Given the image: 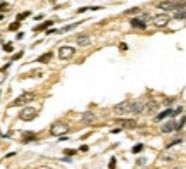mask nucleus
Returning a JSON list of instances; mask_svg holds the SVG:
<instances>
[{
	"mask_svg": "<svg viewBox=\"0 0 186 169\" xmlns=\"http://www.w3.org/2000/svg\"><path fill=\"white\" fill-rule=\"evenodd\" d=\"M64 154H66L67 157H73V155H74V154H78V152H76V150H71V149H67V150H64Z\"/></svg>",
	"mask_w": 186,
	"mask_h": 169,
	"instance_id": "nucleus-29",
	"label": "nucleus"
},
{
	"mask_svg": "<svg viewBox=\"0 0 186 169\" xmlns=\"http://www.w3.org/2000/svg\"><path fill=\"white\" fill-rule=\"evenodd\" d=\"M131 104H133V102H121V104H117V105L114 107V111H115V112H119V114L131 112Z\"/></svg>",
	"mask_w": 186,
	"mask_h": 169,
	"instance_id": "nucleus-7",
	"label": "nucleus"
},
{
	"mask_svg": "<svg viewBox=\"0 0 186 169\" xmlns=\"http://www.w3.org/2000/svg\"><path fill=\"white\" fill-rule=\"evenodd\" d=\"M185 124H186V116H183V117H181V121L178 123V130H176V131H179V130H183V126H185Z\"/></svg>",
	"mask_w": 186,
	"mask_h": 169,
	"instance_id": "nucleus-24",
	"label": "nucleus"
},
{
	"mask_svg": "<svg viewBox=\"0 0 186 169\" xmlns=\"http://www.w3.org/2000/svg\"><path fill=\"white\" fill-rule=\"evenodd\" d=\"M174 169H178V168H174Z\"/></svg>",
	"mask_w": 186,
	"mask_h": 169,
	"instance_id": "nucleus-34",
	"label": "nucleus"
},
{
	"mask_svg": "<svg viewBox=\"0 0 186 169\" xmlns=\"http://www.w3.org/2000/svg\"><path fill=\"white\" fill-rule=\"evenodd\" d=\"M81 22H74V24H69V26H66V28H62V29H59V31H62V33H67V31H71V29H74V28H78Z\"/></svg>",
	"mask_w": 186,
	"mask_h": 169,
	"instance_id": "nucleus-19",
	"label": "nucleus"
},
{
	"mask_svg": "<svg viewBox=\"0 0 186 169\" xmlns=\"http://www.w3.org/2000/svg\"><path fill=\"white\" fill-rule=\"evenodd\" d=\"M41 19H43V16H41V14H40V16H35V21H41Z\"/></svg>",
	"mask_w": 186,
	"mask_h": 169,
	"instance_id": "nucleus-33",
	"label": "nucleus"
},
{
	"mask_svg": "<svg viewBox=\"0 0 186 169\" xmlns=\"http://www.w3.org/2000/svg\"><path fill=\"white\" fill-rule=\"evenodd\" d=\"M19 29V21H14L12 24H9V31H17Z\"/></svg>",
	"mask_w": 186,
	"mask_h": 169,
	"instance_id": "nucleus-22",
	"label": "nucleus"
},
{
	"mask_svg": "<svg viewBox=\"0 0 186 169\" xmlns=\"http://www.w3.org/2000/svg\"><path fill=\"white\" fill-rule=\"evenodd\" d=\"M52 26V21H45V22H41V24H38L36 28H35V31H43L45 28H50Z\"/></svg>",
	"mask_w": 186,
	"mask_h": 169,
	"instance_id": "nucleus-18",
	"label": "nucleus"
},
{
	"mask_svg": "<svg viewBox=\"0 0 186 169\" xmlns=\"http://www.w3.org/2000/svg\"><path fill=\"white\" fill-rule=\"evenodd\" d=\"M19 117L22 119V121H33L35 117H36V109H33V107H24L21 114H19Z\"/></svg>",
	"mask_w": 186,
	"mask_h": 169,
	"instance_id": "nucleus-3",
	"label": "nucleus"
},
{
	"mask_svg": "<svg viewBox=\"0 0 186 169\" xmlns=\"http://www.w3.org/2000/svg\"><path fill=\"white\" fill-rule=\"evenodd\" d=\"M157 7L162 9V11H172L174 9V2L172 0H164V2H159Z\"/></svg>",
	"mask_w": 186,
	"mask_h": 169,
	"instance_id": "nucleus-12",
	"label": "nucleus"
},
{
	"mask_svg": "<svg viewBox=\"0 0 186 169\" xmlns=\"http://www.w3.org/2000/svg\"><path fill=\"white\" fill-rule=\"evenodd\" d=\"M140 19H141V21H145L147 24H148L150 21H152V18H150V14H147V12H143V14L140 16Z\"/></svg>",
	"mask_w": 186,
	"mask_h": 169,
	"instance_id": "nucleus-25",
	"label": "nucleus"
},
{
	"mask_svg": "<svg viewBox=\"0 0 186 169\" xmlns=\"http://www.w3.org/2000/svg\"><path fill=\"white\" fill-rule=\"evenodd\" d=\"M157 109H159V102L148 100V102H147V109H145V112L147 114H153V112H157Z\"/></svg>",
	"mask_w": 186,
	"mask_h": 169,
	"instance_id": "nucleus-11",
	"label": "nucleus"
},
{
	"mask_svg": "<svg viewBox=\"0 0 186 169\" xmlns=\"http://www.w3.org/2000/svg\"><path fill=\"white\" fill-rule=\"evenodd\" d=\"M38 140V135H35V133H22V142H36Z\"/></svg>",
	"mask_w": 186,
	"mask_h": 169,
	"instance_id": "nucleus-14",
	"label": "nucleus"
},
{
	"mask_svg": "<svg viewBox=\"0 0 186 169\" xmlns=\"http://www.w3.org/2000/svg\"><path fill=\"white\" fill-rule=\"evenodd\" d=\"M109 169H115V157H112L109 162Z\"/></svg>",
	"mask_w": 186,
	"mask_h": 169,
	"instance_id": "nucleus-30",
	"label": "nucleus"
},
{
	"mask_svg": "<svg viewBox=\"0 0 186 169\" xmlns=\"http://www.w3.org/2000/svg\"><path fill=\"white\" fill-rule=\"evenodd\" d=\"M69 131V126L66 124V123H62V121H57L52 124V128H50V135H54V136H60V135H64V133Z\"/></svg>",
	"mask_w": 186,
	"mask_h": 169,
	"instance_id": "nucleus-2",
	"label": "nucleus"
},
{
	"mask_svg": "<svg viewBox=\"0 0 186 169\" xmlns=\"http://www.w3.org/2000/svg\"><path fill=\"white\" fill-rule=\"evenodd\" d=\"M95 119H96V116H95L93 112H85V114H83V121H85L86 124H90V123H93Z\"/></svg>",
	"mask_w": 186,
	"mask_h": 169,
	"instance_id": "nucleus-15",
	"label": "nucleus"
},
{
	"mask_svg": "<svg viewBox=\"0 0 186 169\" xmlns=\"http://www.w3.org/2000/svg\"><path fill=\"white\" fill-rule=\"evenodd\" d=\"M50 59H52V52H47V54H43L41 57H38V62L47 64V62H50Z\"/></svg>",
	"mask_w": 186,
	"mask_h": 169,
	"instance_id": "nucleus-17",
	"label": "nucleus"
},
{
	"mask_svg": "<svg viewBox=\"0 0 186 169\" xmlns=\"http://www.w3.org/2000/svg\"><path fill=\"white\" fill-rule=\"evenodd\" d=\"M174 130H178V123H176V121H169V123H166V124L160 128L162 133H171V131H174Z\"/></svg>",
	"mask_w": 186,
	"mask_h": 169,
	"instance_id": "nucleus-8",
	"label": "nucleus"
},
{
	"mask_svg": "<svg viewBox=\"0 0 186 169\" xmlns=\"http://www.w3.org/2000/svg\"><path fill=\"white\" fill-rule=\"evenodd\" d=\"M174 19H186V9H185V11H176Z\"/></svg>",
	"mask_w": 186,
	"mask_h": 169,
	"instance_id": "nucleus-21",
	"label": "nucleus"
},
{
	"mask_svg": "<svg viewBox=\"0 0 186 169\" xmlns=\"http://www.w3.org/2000/svg\"><path fill=\"white\" fill-rule=\"evenodd\" d=\"M76 41H78V45H79V47H86V45H90V43H92V38L88 36V35H78Z\"/></svg>",
	"mask_w": 186,
	"mask_h": 169,
	"instance_id": "nucleus-10",
	"label": "nucleus"
},
{
	"mask_svg": "<svg viewBox=\"0 0 186 169\" xmlns=\"http://www.w3.org/2000/svg\"><path fill=\"white\" fill-rule=\"evenodd\" d=\"M131 26H133V28L145 29V28H147V22H145V21H141L140 18H134V19H131Z\"/></svg>",
	"mask_w": 186,
	"mask_h": 169,
	"instance_id": "nucleus-13",
	"label": "nucleus"
},
{
	"mask_svg": "<svg viewBox=\"0 0 186 169\" xmlns=\"http://www.w3.org/2000/svg\"><path fill=\"white\" fill-rule=\"evenodd\" d=\"M26 18H29V12H28V11H26V12H19L17 16H16V21L21 22V21H24Z\"/></svg>",
	"mask_w": 186,
	"mask_h": 169,
	"instance_id": "nucleus-20",
	"label": "nucleus"
},
{
	"mask_svg": "<svg viewBox=\"0 0 186 169\" xmlns=\"http://www.w3.org/2000/svg\"><path fill=\"white\" fill-rule=\"evenodd\" d=\"M172 100H174V98H167V100H166V105H171V104H172Z\"/></svg>",
	"mask_w": 186,
	"mask_h": 169,
	"instance_id": "nucleus-32",
	"label": "nucleus"
},
{
	"mask_svg": "<svg viewBox=\"0 0 186 169\" xmlns=\"http://www.w3.org/2000/svg\"><path fill=\"white\" fill-rule=\"evenodd\" d=\"M2 48H3L5 52H12V45H9V43H3V45H2Z\"/></svg>",
	"mask_w": 186,
	"mask_h": 169,
	"instance_id": "nucleus-28",
	"label": "nucleus"
},
{
	"mask_svg": "<svg viewBox=\"0 0 186 169\" xmlns=\"http://www.w3.org/2000/svg\"><path fill=\"white\" fill-rule=\"evenodd\" d=\"M98 9H100V7H81L78 12H79V14H83V12H86V11H98Z\"/></svg>",
	"mask_w": 186,
	"mask_h": 169,
	"instance_id": "nucleus-23",
	"label": "nucleus"
},
{
	"mask_svg": "<svg viewBox=\"0 0 186 169\" xmlns=\"http://www.w3.org/2000/svg\"><path fill=\"white\" fill-rule=\"evenodd\" d=\"M141 150H143V145L141 143H138V145L133 147V154H138V152H141Z\"/></svg>",
	"mask_w": 186,
	"mask_h": 169,
	"instance_id": "nucleus-27",
	"label": "nucleus"
},
{
	"mask_svg": "<svg viewBox=\"0 0 186 169\" xmlns=\"http://www.w3.org/2000/svg\"><path fill=\"white\" fill-rule=\"evenodd\" d=\"M185 9H186L185 0H176V2H174V11H185Z\"/></svg>",
	"mask_w": 186,
	"mask_h": 169,
	"instance_id": "nucleus-16",
	"label": "nucleus"
},
{
	"mask_svg": "<svg viewBox=\"0 0 186 169\" xmlns=\"http://www.w3.org/2000/svg\"><path fill=\"white\" fill-rule=\"evenodd\" d=\"M147 109V102H141V100H136L131 104V112L133 114H143Z\"/></svg>",
	"mask_w": 186,
	"mask_h": 169,
	"instance_id": "nucleus-5",
	"label": "nucleus"
},
{
	"mask_svg": "<svg viewBox=\"0 0 186 169\" xmlns=\"http://www.w3.org/2000/svg\"><path fill=\"white\" fill-rule=\"evenodd\" d=\"M74 52L76 50L73 47H60V48H59V57H60L62 60H69L71 57L74 55Z\"/></svg>",
	"mask_w": 186,
	"mask_h": 169,
	"instance_id": "nucleus-4",
	"label": "nucleus"
},
{
	"mask_svg": "<svg viewBox=\"0 0 186 169\" xmlns=\"http://www.w3.org/2000/svg\"><path fill=\"white\" fill-rule=\"evenodd\" d=\"M31 100H35V93L26 92V93H21L16 100H12V102L9 104V107H19V105H24V104H28V102H31Z\"/></svg>",
	"mask_w": 186,
	"mask_h": 169,
	"instance_id": "nucleus-1",
	"label": "nucleus"
},
{
	"mask_svg": "<svg viewBox=\"0 0 186 169\" xmlns=\"http://www.w3.org/2000/svg\"><path fill=\"white\" fill-rule=\"evenodd\" d=\"M22 55H24V52H17V54H16V55L12 57V59H14V60H17V59H21Z\"/></svg>",
	"mask_w": 186,
	"mask_h": 169,
	"instance_id": "nucleus-31",
	"label": "nucleus"
},
{
	"mask_svg": "<svg viewBox=\"0 0 186 169\" xmlns=\"http://www.w3.org/2000/svg\"><path fill=\"white\" fill-rule=\"evenodd\" d=\"M117 126H122V128H134V126H136V121H134V119H117Z\"/></svg>",
	"mask_w": 186,
	"mask_h": 169,
	"instance_id": "nucleus-9",
	"label": "nucleus"
},
{
	"mask_svg": "<svg viewBox=\"0 0 186 169\" xmlns=\"http://www.w3.org/2000/svg\"><path fill=\"white\" fill-rule=\"evenodd\" d=\"M152 21H153V24H155L157 28H164V26L169 24V16H166V14H159V16H155Z\"/></svg>",
	"mask_w": 186,
	"mask_h": 169,
	"instance_id": "nucleus-6",
	"label": "nucleus"
},
{
	"mask_svg": "<svg viewBox=\"0 0 186 169\" xmlns=\"http://www.w3.org/2000/svg\"><path fill=\"white\" fill-rule=\"evenodd\" d=\"M138 12H140V9H138V7H133V9H128L124 14H126V16H129V14H138Z\"/></svg>",
	"mask_w": 186,
	"mask_h": 169,
	"instance_id": "nucleus-26",
	"label": "nucleus"
}]
</instances>
